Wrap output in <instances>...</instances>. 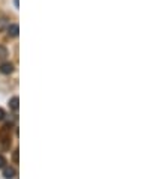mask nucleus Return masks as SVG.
Returning <instances> with one entry per match:
<instances>
[{"label":"nucleus","instance_id":"nucleus-1","mask_svg":"<svg viewBox=\"0 0 168 179\" xmlns=\"http://www.w3.org/2000/svg\"><path fill=\"white\" fill-rule=\"evenodd\" d=\"M15 175H17V172L14 167H3V176L6 179H12Z\"/></svg>","mask_w":168,"mask_h":179},{"label":"nucleus","instance_id":"nucleus-2","mask_svg":"<svg viewBox=\"0 0 168 179\" xmlns=\"http://www.w3.org/2000/svg\"><path fill=\"white\" fill-rule=\"evenodd\" d=\"M12 71H14V65H12V63L5 62V63L0 65V72H3V74H11Z\"/></svg>","mask_w":168,"mask_h":179},{"label":"nucleus","instance_id":"nucleus-3","mask_svg":"<svg viewBox=\"0 0 168 179\" xmlns=\"http://www.w3.org/2000/svg\"><path fill=\"white\" fill-rule=\"evenodd\" d=\"M18 32H20L18 24H11L8 27V35L9 36H18Z\"/></svg>","mask_w":168,"mask_h":179},{"label":"nucleus","instance_id":"nucleus-4","mask_svg":"<svg viewBox=\"0 0 168 179\" xmlns=\"http://www.w3.org/2000/svg\"><path fill=\"white\" fill-rule=\"evenodd\" d=\"M20 104V99H18V96H14V98H11V101H9V107L12 108L14 111H17L18 110V106Z\"/></svg>","mask_w":168,"mask_h":179},{"label":"nucleus","instance_id":"nucleus-5","mask_svg":"<svg viewBox=\"0 0 168 179\" xmlns=\"http://www.w3.org/2000/svg\"><path fill=\"white\" fill-rule=\"evenodd\" d=\"M6 56H8V48L3 47V45H0V59H5Z\"/></svg>","mask_w":168,"mask_h":179},{"label":"nucleus","instance_id":"nucleus-6","mask_svg":"<svg viewBox=\"0 0 168 179\" xmlns=\"http://www.w3.org/2000/svg\"><path fill=\"white\" fill-rule=\"evenodd\" d=\"M5 164H6V158H5L3 155H0V169H3Z\"/></svg>","mask_w":168,"mask_h":179},{"label":"nucleus","instance_id":"nucleus-7","mask_svg":"<svg viewBox=\"0 0 168 179\" xmlns=\"http://www.w3.org/2000/svg\"><path fill=\"white\" fill-rule=\"evenodd\" d=\"M12 160H14L15 162H18V151H15V152H14V155H12Z\"/></svg>","mask_w":168,"mask_h":179},{"label":"nucleus","instance_id":"nucleus-8","mask_svg":"<svg viewBox=\"0 0 168 179\" xmlns=\"http://www.w3.org/2000/svg\"><path fill=\"white\" fill-rule=\"evenodd\" d=\"M5 116H6V113H5V110H3V108H0V121H2V119H3Z\"/></svg>","mask_w":168,"mask_h":179}]
</instances>
